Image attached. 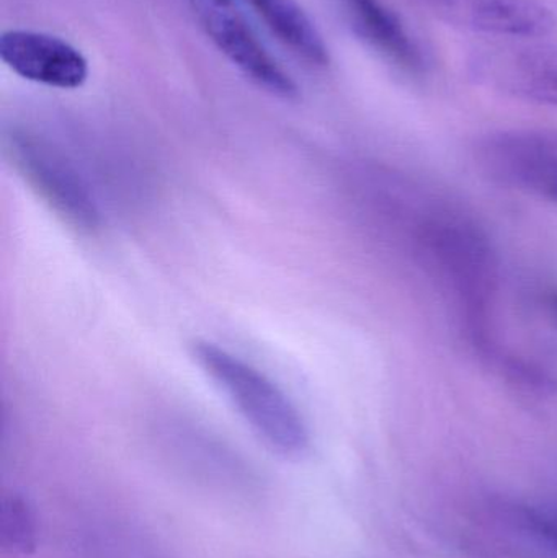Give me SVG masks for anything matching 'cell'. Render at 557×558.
Segmentation results:
<instances>
[{
    "mask_svg": "<svg viewBox=\"0 0 557 558\" xmlns=\"http://www.w3.org/2000/svg\"><path fill=\"white\" fill-rule=\"evenodd\" d=\"M477 84L520 100L557 107V46L506 45L481 49L471 58Z\"/></svg>",
    "mask_w": 557,
    "mask_h": 558,
    "instance_id": "6",
    "label": "cell"
},
{
    "mask_svg": "<svg viewBox=\"0 0 557 558\" xmlns=\"http://www.w3.org/2000/svg\"><path fill=\"white\" fill-rule=\"evenodd\" d=\"M7 153L22 179L69 228L88 235L100 229L97 203L61 150L28 131H12Z\"/></svg>",
    "mask_w": 557,
    "mask_h": 558,
    "instance_id": "3",
    "label": "cell"
},
{
    "mask_svg": "<svg viewBox=\"0 0 557 558\" xmlns=\"http://www.w3.org/2000/svg\"><path fill=\"white\" fill-rule=\"evenodd\" d=\"M392 213L414 260L453 298L470 343L499 366L494 333L499 268L486 231L464 209L411 180L398 183Z\"/></svg>",
    "mask_w": 557,
    "mask_h": 558,
    "instance_id": "1",
    "label": "cell"
},
{
    "mask_svg": "<svg viewBox=\"0 0 557 558\" xmlns=\"http://www.w3.org/2000/svg\"><path fill=\"white\" fill-rule=\"evenodd\" d=\"M216 48L254 84L271 95L294 100L300 95L296 82L281 68L235 0H189Z\"/></svg>",
    "mask_w": 557,
    "mask_h": 558,
    "instance_id": "5",
    "label": "cell"
},
{
    "mask_svg": "<svg viewBox=\"0 0 557 558\" xmlns=\"http://www.w3.org/2000/svg\"><path fill=\"white\" fill-rule=\"evenodd\" d=\"M474 157L493 182L557 205V130L497 131L477 141Z\"/></svg>",
    "mask_w": 557,
    "mask_h": 558,
    "instance_id": "4",
    "label": "cell"
},
{
    "mask_svg": "<svg viewBox=\"0 0 557 558\" xmlns=\"http://www.w3.org/2000/svg\"><path fill=\"white\" fill-rule=\"evenodd\" d=\"M0 546L13 556H32L38 547V524L28 498L19 492L2 495Z\"/></svg>",
    "mask_w": 557,
    "mask_h": 558,
    "instance_id": "11",
    "label": "cell"
},
{
    "mask_svg": "<svg viewBox=\"0 0 557 558\" xmlns=\"http://www.w3.org/2000/svg\"><path fill=\"white\" fill-rule=\"evenodd\" d=\"M545 302L546 307H548L549 312H552V317L557 322V289L549 292V294H546Z\"/></svg>",
    "mask_w": 557,
    "mask_h": 558,
    "instance_id": "13",
    "label": "cell"
},
{
    "mask_svg": "<svg viewBox=\"0 0 557 558\" xmlns=\"http://www.w3.org/2000/svg\"><path fill=\"white\" fill-rule=\"evenodd\" d=\"M440 22L507 38H542L555 29L552 10L538 0H412Z\"/></svg>",
    "mask_w": 557,
    "mask_h": 558,
    "instance_id": "7",
    "label": "cell"
},
{
    "mask_svg": "<svg viewBox=\"0 0 557 558\" xmlns=\"http://www.w3.org/2000/svg\"><path fill=\"white\" fill-rule=\"evenodd\" d=\"M535 523L538 530L557 546V514H548V517H536Z\"/></svg>",
    "mask_w": 557,
    "mask_h": 558,
    "instance_id": "12",
    "label": "cell"
},
{
    "mask_svg": "<svg viewBox=\"0 0 557 558\" xmlns=\"http://www.w3.org/2000/svg\"><path fill=\"white\" fill-rule=\"evenodd\" d=\"M356 35L386 61L402 71L419 74L424 71L425 59L421 46L404 23L382 0H340Z\"/></svg>",
    "mask_w": 557,
    "mask_h": 558,
    "instance_id": "9",
    "label": "cell"
},
{
    "mask_svg": "<svg viewBox=\"0 0 557 558\" xmlns=\"http://www.w3.org/2000/svg\"><path fill=\"white\" fill-rule=\"evenodd\" d=\"M247 3L296 58L311 68H327L330 62L329 48L317 26L296 0H242Z\"/></svg>",
    "mask_w": 557,
    "mask_h": 558,
    "instance_id": "10",
    "label": "cell"
},
{
    "mask_svg": "<svg viewBox=\"0 0 557 558\" xmlns=\"http://www.w3.org/2000/svg\"><path fill=\"white\" fill-rule=\"evenodd\" d=\"M192 348L196 363L275 454L290 461L306 458L311 448L306 423L277 384L211 341H195Z\"/></svg>",
    "mask_w": 557,
    "mask_h": 558,
    "instance_id": "2",
    "label": "cell"
},
{
    "mask_svg": "<svg viewBox=\"0 0 557 558\" xmlns=\"http://www.w3.org/2000/svg\"><path fill=\"white\" fill-rule=\"evenodd\" d=\"M3 64L25 81L74 90L88 78V61L81 49L59 36L35 29H7L0 38Z\"/></svg>",
    "mask_w": 557,
    "mask_h": 558,
    "instance_id": "8",
    "label": "cell"
}]
</instances>
